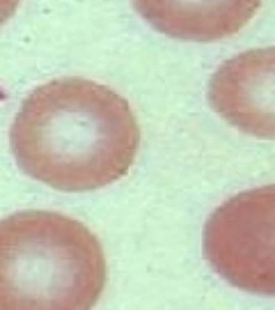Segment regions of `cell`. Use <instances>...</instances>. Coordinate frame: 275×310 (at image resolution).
Segmentation results:
<instances>
[{"label":"cell","instance_id":"6da1fadb","mask_svg":"<svg viewBox=\"0 0 275 310\" xmlns=\"http://www.w3.org/2000/svg\"><path fill=\"white\" fill-rule=\"evenodd\" d=\"M9 145L32 179L58 191H94L128 172L140 126L115 90L87 79H60L25 97Z\"/></svg>","mask_w":275,"mask_h":310},{"label":"cell","instance_id":"7a4b0ae2","mask_svg":"<svg viewBox=\"0 0 275 310\" xmlns=\"http://www.w3.org/2000/svg\"><path fill=\"white\" fill-rule=\"evenodd\" d=\"M105 287L99 239L71 216L0 218V310H92Z\"/></svg>","mask_w":275,"mask_h":310},{"label":"cell","instance_id":"5b68a950","mask_svg":"<svg viewBox=\"0 0 275 310\" xmlns=\"http://www.w3.org/2000/svg\"><path fill=\"white\" fill-rule=\"evenodd\" d=\"M158 33L188 42H215L238 33L261 0H133Z\"/></svg>","mask_w":275,"mask_h":310},{"label":"cell","instance_id":"277c9868","mask_svg":"<svg viewBox=\"0 0 275 310\" xmlns=\"http://www.w3.org/2000/svg\"><path fill=\"white\" fill-rule=\"evenodd\" d=\"M209 101L232 126L275 140V48L238 53L215 69Z\"/></svg>","mask_w":275,"mask_h":310},{"label":"cell","instance_id":"3957f363","mask_svg":"<svg viewBox=\"0 0 275 310\" xmlns=\"http://www.w3.org/2000/svg\"><path fill=\"white\" fill-rule=\"evenodd\" d=\"M204 255L234 287L275 296V184L220 204L206 221Z\"/></svg>","mask_w":275,"mask_h":310},{"label":"cell","instance_id":"8992f818","mask_svg":"<svg viewBox=\"0 0 275 310\" xmlns=\"http://www.w3.org/2000/svg\"><path fill=\"white\" fill-rule=\"evenodd\" d=\"M18 3H21V0H0V25L16 12Z\"/></svg>","mask_w":275,"mask_h":310}]
</instances>
